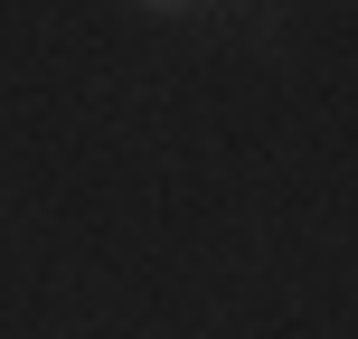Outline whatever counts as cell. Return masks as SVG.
Instances as JSON below:
<instances>
[{"instance_id":"cell-1","label":"cell","mask_w":358,"mask_h":339,"mask_svg":"<svg viewBox=\"0 0 358 339\" xmlns=\"http://www.w3.org/2000/svg\"><path fill=\"white\" fill-rule=\"evenodd\" d=\"M151 10H189V0H151Z\"/></svg>"}]
</instances>
